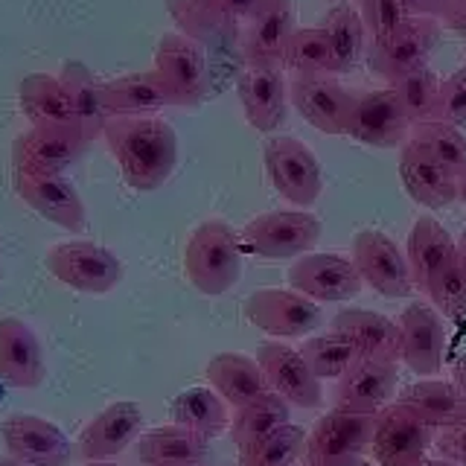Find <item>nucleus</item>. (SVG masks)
I'll use <instances>...</instances> for the list:
<instances>
[{"label":"nucleus","instance_id":"49530a36","mask_svg":"<svg viewBox=\"0 0 466 466\" xmlns=\"http://www.w3.org/2000/svg\"><path fill=\"white\" fill-rule=\"evenodd\" d=\"M437 451H441V458H449L466 466V420L455 422V426H449V429H441Z\"/></svg>","mask_w":466,"mask_h":466},{"label":"nucleus","instance_id":"c756f323","mask_svg":"<svg viewBox=\"0 0 466 466\" xmlns=\"http://www.w3.org/2000/svg\"><path fill=\"white\" fill-rule=\"evenodd\" d=\"M106 102H108L111 116H155L157 111L175 106L164 79H160L155 70L108 79Z\"/></svg>","mask_w":466,"mask_h":466},{"label":"nucleus","instance_id":"5701e85b","mask_svg":"<svg viewBox=\"0 0 466 466\" xmlns=\"http://www.w3.org/2000/svg\"><path fill=\"white\" fill-rule=\"evenodd\" d=\"M0 379L21 390H35L47 379L38 335L21 318H0Z\"/></svg>","mask_w":466,"mask_h":466},{"label":"nucleus","instance_id":"9d476101","mask_svg":"<svg viewBox=\"0 0 466 466\" xmlns=\"http://www.w3.org/2000/svg\"><path fill=\"white\" fill-rule=\"evenodd\" d=\"M437 41H441V24H437V18H420V15H414V18H408L405 24L393 29V33L373 38L368 50L370 70L393 82L408 70L426 67Z\"/></svg>","mask_w":466,"mask_h":466},{"label":"nucleus","instance_id":"58836bf2","mask_svg":"<svg viewBox=\"0 0 466 466\" xmlns=\"http://www.w3.org/2000/svg\"><path fill=\"white\" fill-rule=\"evenodd\" d=\"M441 76L426 65L417 70H408L402 76L390 82V87L397 91L402 108L411 116V123H431L437 120V108H441Z\"/></svg>","mask_w":466,"mask_h":466},{"label":"nucleus","instance_id":"f03ea898","mask_svg":"<svg viewBox=\"0 0 466 466\" xmlns=\"http://www.w3.org/2000/svg\"><path fill=\"white\" fill-rule=\"evenodd\" d=\"M242 239L222 218L201 222L184 248V271L201 295L222 298L242 277Z\"/></svg>","mask_w":466,"mask_h":466},{"label":"nucleus","instance_id":"f8f14e48","mask_svg":"<svg viewBox=\"0 0 466 466\" xmlns=\"http://www.w3.org/2000/svg\"><path fill=\"white\" fill-rule=\"evenodd\" d=\"M434 429L414 417L405 405L393 402L376 414L370 451L379 466H426Z\"/></svg>","mask_w":466,"mask_h":466},{"label":"nucleus","instance_id":"39448f33","mask_svg":"<svg viewBox=\"0 0 466 466\" xmlns=\"http://www.w3.org/2000/svg\"><path fill=\"white\" fill-rule=\"evenodd\" d=\"M376 431V414H353V411H329L324 414L315 429L306 434L303 446V466H339L347 461L361 458L370 451Z\"/></svg>","mask_w":466,"mask_h":466},{"label":"nucleus","instance_id":"423d86ee","mask_svg":"<svg viewBox=\"0 0 466 466\" xmlns=\"http://www.w3.org/2000/svg\"><path fill=\"white\" fill-rule=\"evenodd\" d=\"M155 73L164 79L175 106H198L210 94V56L198 41L184 33L160 35Z\"/></svg>","mask_w":466,"mask_h":466},{"label":"nucleus","instance_id":"a211bd4d","mask_svg":"<svg viewBox=\"0 0 466 466\" xmlns=\"http://www.w3.org/2000/svg\"><path fill=\"white\" fill-rule=\"evenodd\" d=\"M400 178L417 204L429 210H443L461 198V178L449 172L441 160L429 155L417 140L400 146Z\"/></svg>","mask_w":466,"mask_h":466},{"label":"nucleus","instance_id":"3c124183","mask_svg":"<svg viewBox=\"0 0 466 466\" xmlns=\"http://www.w3.org/2000/svg\"><path fill=\"white\" fill-rule=\"evenodd\" d=\"M455 385L466 393V356L458 359V364H455Z\"/></svg>","mask_w":466,"mask_h":466},{"label":"nucleus","instance_id":"8fccbe9b","mask_svg":"<svg viewBox=\"0 0 466 466\" xmlns=\"http://www.w3.org/2000/svg\"><path fill=\"white\" fill-rule=\"evenodd\" d=\"M443 21L449 24V29H455L458 35L466 38V0H449Z\"/></svg>","mask_w":466,"mask_h":466},{"label":"nucleus","instance_id":"f257e3e1","mask_svg":"<svg viewBox=\"0 0 466 466\" xmlns=\"http://www.w3.org/2000/svg\"><path fill=\"white\" fill-rule=\"evenodd\" d=\"M102 137L126 184L137 193L160 189L178 164V137L160 116H111Z\"/></svg>","mask_w":466,"mask_h":466},{"label":"nucleus","instance_id":"72a5a7b5","mask_svg":"<svg viewBox=\"0 0 466 466\" xmlns=\"http://www.w3.org/2000/svg\"><path fill=\"white\" fill-rule=\"evenodd\" d=\"M18 106L33 126H76L62 76L33 73L18 87Z\"/></svg>","mask_w":466,"mask_h":466},{"label":"nucleus","instance_id":"ea45409f","mask_svg":"<svg viewBox=\"0 0 466 466\" xmlns=\"http://www.w3.org/2000/svg\"><path fill=\"white\" fill-rule=\"evenodd\" d=\"M300 356L318 379H341L361 359L359 347L339 332L318 335L300 344Z\"/></svg>","mask_w":466,"mask_h":466},{"label":"nucleus","instance_id":"6e6d98bb","mask_svg":"<svg viewBox=\"0 0 466 466\" xmlns=\"http://www.w3.org/2000/svg\"><path fill=\"white\" fill-rule=\"evenodd\" d=\"M82 466H123V463H111V461H87Z\"/></svg>","mask_w":466,"mask_h":466},{"label":"nucleus","instance_id":"a878e982","mask_svg":"<svg viewBox=\"0 0 466 466\" xmlns=\"http://www.w3.org/2000/svg\"><path fill=\"white\" fill-rule=\"evenodd\" d=\"M402 361L420 376H434L446 353V327L426 303H411L402 312Z\"/></svg>","mask_w":466,"mask_h":466},{"label":"nucleus","instance_id":"4468645a","mask_svg":"<svg viewBox=\"0 0 466 466\" xmlns=\"http://www.w3.org/2000/svg\"><path fill=\"white\" fill-rule=\"evenodd\" d=\"M4 446L21 466H67L70 441L56 422L35 414H9L0 422Z\"/></svg>","mask_w":466,"mask_h":466},{"label":"nucleus","instance_id":"2eb2a0df","mask_svg":"<svg viewBox=\"0 0 466 466\" xmlns=\"http://www.w3.org/2000/svg\"><path fill=\"white\" fill-rule=\"evenodd\" d=\"M361 274L353 259L341 254H303L289 268V286L315 303L350 300L361 291Z\"/></svg>","mask_w":466,"mask_h":466},{"label":"nucleus","instance_id":"79ce46f5","mask_svg":"<svg viewBox=\"0 0 466 466\" xmlns=\"http://www.w3.org/2000/svg\"><path fill=\"white\" fill-rule=\"evenodd\" d=\"M306 446V431L300 426H286L274 429L262 441H257L251 449L242 451V466H295L303 455Z\"/></svg>","mask_w":466,"mask_h":466},{"label":"nucleus","instance_id":"09e8293b","mask_svg":"<svg viewBox=\"0 0 466 466\" xmlns=\"http://www.w3.org/2000/svg\"><path fill=\"white\" fill-rule=\"evenodd\" d=\"M405 4L420 18H443L449 0H405Z\"/></svg>","mask_w":466,"mask_h":466},{"label":"nucleus","instance_id":"f3484780","mask_svg":"<svg viewBox=\"0 0 466 466\" xmlns=\"http://www.w3.org/2000/svg\"><path fill=\"white\" fill-rule=\"evenodd\" d=\"M257 361L266 376L268 390L280 393L298 408H320L324 405V390H320V379L309 370L303 361L300 350H291L286 344L268 341L257 350Z\"/></svg>","mask_w":466,"mask_h":466},{"label":"nucleus","instance_id":"de8ad7c7","mask_svg":"<svg viewBox=\"0 0 466 466\" xmlns=\"http://www.w3.org/2000/svg\"><path fill=\"white\" fill-rule=\"evenodd\" d=\"M216 4L222 6L237 24H248L262 6H266V0H216Z\"/></svg>","mask_w":466,"mask_h":466},{"label":"nucleus","instance_id":"1a4fd4ad","mask_svg":"<svg viewBox=\"0 0 466 466\" xmlns=\"http://www.w3.org/2000/svg\"><path fill=\"white\" fill-rule=\"evenodd\" d=\"M87 146L76 126H33L12 146L15 175H65Z\"/></svg>","mask_w":466,"mask_h":466},{"label":"nucleus","instance_id":"cd10ccee","mask_svg":"<svg viewBox=\"0 0 466 466\" xmlns=\"http://www.w3.org/2000/svg\"><path fill=\"white\" fill-rule=\"evenodd\" d=\"M62 82L70 94L73 106V123L85 135L87 143L106 135V126L111 120L108 102H106V82L94 76V70L82 62H65L62 65Z\"/></svg>","mask_w":466,"mask_h":466},{"label":"nucleus","instance_id":"603ef678","mask_svg":"<svg viewBox=\"0 0 466 466\" xmlns=\"http://www.w3.org/2000/svg\"><path fill=\"white\" fill-rule=\"evenodd\" d=\"M426 466H461V463L449 461V458H437V461H426Z\"/></svg>","mask_w":466,"mask_h":466},{"label":"nucleus","instance_id":"a18cd8bd","mask_svg":"<svg viewBox=\"0 0 466 466\" xmlns=\"http://www.w3.org/2000/svg\"><path fill=\"white\" fill-rule=\"evenodd\" d=\"M437 120L449 126H466V65L441 82V108Z\"/></svg>","mask_w":466,"mask_h":466},{"label":"nucleus","instance_id":"13d9d810","mask_svg":"<svg viewBox=\"0 0 466 466\" xmlns=\"http://www.w3.org/2000/svg\"><path fill=\"white\" fill-rule=\"evenodd\" d=\"M347 4H350V0H347Z\"/></svg>","mask_w":466,"mask_h":466},{"label":"nucleus","instance_id":"ddd939ff","mask_svg":"<svg viewBox=\"0 0 466 466\" xmlns=\"http://www.w3.org/2000/svg\"><path fill=\"white\" fill-rule=\"evenodd\" d=\"M353 262L361 280L385 298H405L417 286L411 266H408V257H402L400 245L382 230L356 233Z\"/></svg>","mask_w":466,"mask_h":466},{"label":"nucleus","instance_id":"473e14b6","mask_svg":"<svg viewBox=\"0 0 466 466\" xmlns=\"http://www.w3.org/2000/svg\"><path fill=\"white\" fill-rule=\"evenodd\" d=\"M408 266H411L414 283L426 291L429 280L437 274V268H443L446 262L458 254V242L449 237V230L431 216H422L414 222L411 233H408Z\"/></svg>","mask_w":466,"mask_h":466},{"label":"nucleus","instance_id":"b1692460","mask_svg":"<svg viewBox=\"0 0 466 466\" xmlns=\"http://www.w3.org/2000/svg\"><path fill=\"white\" fill-rule=\"evenodd\" d=\"M397 390V361L359 359L339 379L335 408L353 414H379Z\"/></svg>","mask_w":466,"mask_h":466},{"label":"nucleus","instance_id":"dca6fc26","mask_svg":"<svg viewBox=\"0 0 466 466\" xmlns=\"http://www.w3.org/2000/svg\"><path fill=\"white\" fill-rule=\"evenodd\" d=\"M15 193L26 208L62 230L82 233L87 228L85 201L65 175H15Z\"/></svg>","mask_w":466,"mask_h":466},{"label":"nucleus","instance_id":"7ed1b4c3","mask_svg":"<svg viewBox=\"0 0 466 466\" xmlns=\"http://www.w3.org/2000/svg\"><path fill=\"white\" fill-rule=\"evenodd\" d=\"M242 251L262 259H289L309 254L320 239V222L309 210H271L245 225Z\"/></svg>","mask_w":466,"mask_h":466},{"label":"nucleus","instance_id":"c9c22d12","mask_svg":"<svg viewBox=\"0 0 466 466\" xmlns=\"http://www.w3.org/2000/svg\"><path fill=\"white\" fill-rule=\"evenodd\" d=\"M289 408H291V402L274 390L259 393L257 400L237 408V414L230 420V441L239 449V455L245 449H251L257 441H262L266 434H271L274 429L286 426L289 414H291Z\"/></svg>","mask_w":466,"mask_h":466},{"label":"nucleus","instance_id":"e433bc0d","mask_svg":"<svg viewBox=\"0 0 466 466\" xmlns=\"http://www.w3.org/2000/svg\"><path fill=\"white\" fill-rule=\"evenodd\" d=\"M172 422L210 441L230 426L228 402L210 388H189L172 400Z\"/></svg>","mask_w":466,"mask_h":466},{"label":"nucleus","instance_id":"393cba45","mask_svg":"<svg viewBox=\"0 0 466 466\" xmlns=\"http://www.w3.org/2000/svg\"><path fill=\"white\" fill-rule=\"evenodd\" d=\"M167 9L184 29V35L198 41L210 53H242L239 24L216 0H167Z\"/></svg>","mask_w":466,"mask_h":466},{"label":"nucleus","instance_id":"4be33fe9","mask_svg":"<svg viewBox=\"0 0 466 466\" xmlns=\"http://www.w3.org/2000/svg\"><path fill=\"white\" fill-rule=\"evenodd\" d=\"M295 29V0H266L242 29V65H283V50Z\"/></svg>","mask_w":466,"mask_h":466},{"label":"nucleus","instance_id":"0eeeda50","mask_svg":"<svg viewBox=\"0 0 466 466\" xmlns=\"http://www.w3.org/2000/svg\"><path fill=\"white\" fill-rule=\"evenodd\" d=\"M411 116L402 108L397 91L388 85L382 91H361L350 99L347 137H353L373 149H393L411 137Z\"/></svg>","mask_w":466,"mask_h":466},{"label":"nucleus","instance_id":"2f4dec72","mask_svg":"<svg viewBox=\"0 0 466 466\" xmlns=\"http://www.w3.org/2000/svg\"><path fill=\"white\" fill-rule=\"evenodd\" d=\"M208 382L233 408H242L268 390L259 361L242 353H216L208 361Z\"/></svg>","mask_w":466,"mask_h":466},{"label":"nucleus","instance_id":"f704fd0d","mask_svg":"<svg viewBox=\"0 0 466 466\" xmlns=\"http://www.w3.org/2000/svg\"><path fill=\"white\" fill-rule=\"evenodd\" d=\"M318 26L324 29V35L329 41L332 73H350L359 65V58L364 53V35H368L361 12L356 6H350L347 0H339Z\"/></svg>","mask_w":466,"mask_h":466},{"label":"nucleus","instance_id":"c03bdc74","mask_svg":"<svg viewBox=\"0 0 466 466\" xmlns=\"http://www.w3.org/2000/svg\"><path fill=\"white\" fill-rule=\"evenodd\" d=\"M361 18L373 38H382L408 18H414V12L408 9L405 0H361Z\"/></svg>","mask_w":466,"mask_h":466},{"label":"nucleus","instance_id":"5fc2aeb1","mask_svg":"<svg viewBox=\"0 0 466 466\" xmlns=\"http://www.w3.org/2000/svg\"><path fill=\"white\" fill-rule=\"evenodd\" d=\"M339 466H379V463H370V461H361V458H356V461H347V463H339Z\"/></svg>","mask_w":466,"mask_h":466},{"label":"nucleus","instance_id":"aec40b11","mask_svg":"<svg viewBox=\"0 0 466 466\" xmlns=\"http://www.w3.org/2000/svg\"><path fill=\"white\" fill-rule=\"evenodd\" d=\"M143 434V408L131 400L111 402L87 422L79 434V455L85 461H108L126 451Z\"/></svg>","mask_w":466,"mask_h":466},{"label":"nucleus","instance_id":"20e7f679","mask_svg":"<svg viewBox=\"0 0 466 466\" xmlns=\"http://www.w3.org/2000/svg\"><path fill=\"white\" fill-rule=\"evenodd\" d=\"M47 271L82 295H108L123 280V262L108 248L87 239L53 245L47 251Z\"/></svg>","mask_w":466,"mask_h":466},{"label":"nucleus","instance_id":"864d4df0","mask_svg":"<svg viewBox=\"0 0 466 466\" xmlns=\"http://www.w3.org/2000/svg\"><path fill=\"white\" fill-rule=\"evenodd\" d=\"M458 254H461L463 262H466V230L461 233V239H458Z\"/></svg>","mask_w":466,"mask_h":466},{"label":"nucleus","instance_id":"412c9836","mask_svg":"<svg viewBox=\"0 0 466 466\" xmlns=\"http://www.w3.org/2000/svg\"><path fill=\"white\" fill-rule=\"evenodd\" d=\"M289 99L300 111V116L309 126H315L324 135H347V114L353 94L327 76H291Z\"/></svg>","mask_w":466,"mask_h":466},{"label":"nucleus","instance_id":"7c9ffc66","mask_svg":"<svg viewBox=\"0 0 466 466\" xmlns=\"http://www.w3.org/2000/svg\"><path fill=\"white\" fill-rule=\"evenodd\" d=\"M400 405H405L431 429H449L466 420V393L455 382L449 385L437 382V379H422L402 390Z\"/></svg>","mask_w":466,"mask_h":466},{"label":"nucleus","instance_id":"6e6552de","mask_svg":"<svg viewBox=\"0 0 466 466\" xmlns=\"http://www.w3.org/2000/svg\"><path fill=\"white\" fill-rule=\"evenodd\" d=\"M266 160V172L274 184V189L286 201L298 204V208H312L318 201L320 189H324V175L315 152L298 137H271L262 149Z\"/></svg>","mask_w":466,"mask_h":466},{"label":"nucleus","instance_id":"9b49d317","mask_svg":"<svg viewBox=\"0 0 466 466\" xmlns=\"http://www.w3.org/2000/svg\"><path fill=\"white\" fill-rule=\"evenodd\" d=\"M245 318L274 339H303L320 327V306L295 289H259L245 300Z\"/></svg>","mask_w":466,"mask_h":466},{"label":"nucleus","instance_id":"4d7b16f0","mask_svg":"<svg viewBox=\"0 0 466 466\" xmlns=\"http://www.w3.org/2000/svg\"><path fill=\"white\" fill-rule=\"evenodd\" d=\"M461 201L466 204V175H463V178H461Z\"/></svg>","mask_w":466,"mask_h":466},{"label":"nucleus","instance_id":"6ab92c4d","mask_svg":"<svg viewBox=\"0 0 466 466\" xmlns=\"http://www.w3.org/2000/svg\"><path fill=\"white\" fill-rule=\"evenodd\" d=\"M283 65H245L237 76V91L245 120L257 131H274L286 120L289 87Z\"/></svg>","mask_w":466,"mask_h":466},{"label":"nucleus","instance_id":"bb28decb","mask_svg":"<svg viewBox=\"0 0 466 466\" xmlns=\"http://www.w3.org/2000/svg\"><path fill=\"white\" fill-rule=\"evenodd\" d=\"M332 332L344 335L356 347L361 359L397 361L402 356V329L397 320H390L370 309H341L332 318Z\"/></svg>","mask_w":466,"mask_h":466},{"label":"nucleus","instance_id":"a19ab883","mask_svg":"<svg viewBox=\"0 0 466 466\" xmlns=\"http://www.w3.org/2000/svg\"><path fill=\"white\" fill-rule=\"evenodd\" d=\"M411 140H417L422 149L434 155L458 178L466 175V137L458 131V126H449L443 120L420 123L411 128Z\"/></svg>","mask_w":466,"mask_h":466},{"label":"nucleus","instance_id":"37998d69","mask_svg":"<svg viewBox=\"0 0 466 466\" xmlns=\"http://www.w3.org/2000/svg\"><path fill=\"white\" fill-rule=\"evenodd\" d=\"M426 295L449 320L463 324L466 320V262L461 254H455L443 268L429 280Z\"/></svg>","mask_w":466,"mask_h":466},{"label":"nucleus","instance_id":"c85d7f7f","mask_svg":"<svg viewBox=\"0 0 466 466\" xmlns=\"http://www.w3.org/2000/svg\"><path fill=\"white\" fill-rule=\"evenodd\" d=\"M137 458L143 466H204L210 458L208 441L184 426H157L140 434Z\"/></svg>","mask_w":466,"mask_h":466},{"label":"nucleus","instance_id":"4c0bfd02","mask_svg":"<svg viewBox=\"0 0 466 466\" xmlns=\"http://www.w3.org/2000/svg\"><path fill=\"white\" fill-rule=\"evenodd\" d=\"M283 67L291 76H327L332 73V50L320 26H298L283 50Z\"/></svg>","mask_w":466,"mask_h":466}]
</instances>
